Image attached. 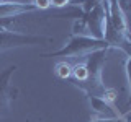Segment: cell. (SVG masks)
Returning <instances> with one entry per match:
<instances>
[{"instance_id":"obj_1","label":"cell","mask_w":131,"mask_h":122,"mask_svg":"<svg viewBox=\"0 0 131 122\" xmlns=\"http://www.w3.org/2000/svg\"><path fill=\"white\" fill-rule=\"evenodd\" d=\"M106 52L108 49H98L95 52H90L87 54V80L84 83H79L75 85L79 89L85 93V95H93V96H103L105 93V83H103V67L106 64Z\"/></svg>"},{"instance_id":"obj_2","label":"cell","mask_w":131,"mask_h":122,"mask_svg":"<svg viewBox=\"0 0 131 122\" xmlns=\"http://www.w3.org/2000/svg\"><path fill=\"white\" fill-rule=\"evenodd\" d=\"M98 49H112L106 44L105 39H95L90 36H77L72 34L67 44L56 52L43 54V57H74V55H87L90 52H95Z\"/></svg>"},{"instance_id":"obj_3","label":"cell","mask_w":131,"mask_h":122,"mask_svg":"<svg viewBox=\"0 0 131 122\" xmlns=\"http://www.w3.org/2000/svg\"><path fill=\"white\" fill-rule=\"evenodd\" d=\"M46 42H52V38L0 29V52L16 49V47H23V46H35V44H46Z\"/></svg>"},{"instance_id":"obj_4","label":"cell","mask_w":131,"mask_h":122,"mask_svg":"<svg viewBox=\"0 0 131 122\" xmlns=\"http://www.w3.org/2000/svg\"><path fill=\"white\" fill-rule=\"evenodd\" d=\"M79 20L85 24L87 34L90 36V38L103 39L105 21H106V2L98 3L95 8H92L87 15H82Z\"/></svg>"},{"instance_id":"obj_5","label":"cell","mask_w":131,"mask_h":122,"mask_svg":"<svg viewBox=\"0 0 131 122\" xmlns=\"http://www.w3.org/2000/svg\"><path fill=\"white\" fill-rule=\"evenodd\" d=\"M16 68V65H10L5 70H0V116L10 111L12 101L16 98V89L10 85V78Z\"/></svg>"},{"instance_id":"obj_6","label":"cell","mask_w":131,"mask_h":122,"mask_svg":"<svg viewBox=\"0 0 131 122\" xmlns=\"http://www.w3.org/2000/svg\"><path fill=\"white\" fill-rule=\"evenodd\" d=\"M106 18H108V21L112 23V26L118 33H121L125 36H129L126 13L121 10L120 0H110V2H106Z\"/></svg>"},{"instance_id":"obj_7","label":"cell","mask_w":131,"mask_h":122,"mask_svg":"<svg viewBox=\"0 0 131 122\" xmlns=\"http://www.w3.org/2000/svg\"><path fill=\"white\" fill-rule=\"evenodd\" d=\"M90 103V109H92V117L97 119H118L120 114L113 108V104L106 103L103 98L93 96V95H85Z\"/></svg>"},{"instance_id":"obj_8","label":"cell","mask_w":131,"mask_h":122,"mask_svg":"<svg viewBox=\"0 0 131 122\" xmlns=\"http://www.w3.org/2000/svg\"><path fill=\"white\" fill-rule=\"evenodd\" d=\"M38 11V8L31 3H20V2H0V18H12L25 13Z\"/></svg>"},{"instance_id":"obj_9","label":"cell","mask_w":131,"mask_h":122,"mask_svg":"<svg viewBox=\"0 0 131 122\" xmlns=\"http://www.w3.org/2000/svg\"><path fill=\"white\" fill-rule=\"evenodd\" d=\"M71 72H72V67L67 62H59L56 65V75L59 77V78H62V80H69Z\"/></svg>"},{"instance_id":"obj_10","label":"cell","mask_w":131,"mask_h":122,"mask_svg":"<svg viewBox=\"0 0 131 122\" xmlns=\"http://www.w3.org/2000/svg\"><path fill=\"white\" fill-rule=\"evenodd\" d=\"M125 68H126V78H128V86H129V99H128V106H131V49H129L128 54H126Z\"/></svg>"},{"instance_id":"obj_11","label":"cell","mask_w":131,"mask_h":122,"mask_svg":"<svg viewBox=\"0 0 131 122\" xmlns=\"http://www.w3.org/2000/svg\"><path fill=\"white\" fill-rule=\"evenodd\" d=\"M103 0H84L82 2V15H87L92 8H95L98 3H102Z\"/></svg>"},{"instance_id":"obj_12","label":"cell","mask_w":131,"mask_h":122,"mask_svg":"<svg viewBox=\"0 0 131 122\" xmlns=\"http://www.w3.org/2000/svg\"><path fill=\"white\" fill-rule=\"evenodd\" d=\"M31 5H35L38 10H48L51 8V0H31Z\"/></svg>"},{"instance_id":"obj_13","label":"cell","mask_w":131,"mask_h":122,"mask_svg":"<svg viewBox=\"0 0 131 122\" xmlns=\"http://www.w3.org/2000/svg\"><path fill=\"white\" fill-rule=\"evenodd\" d=\"M71 5H72V0H51V7H56V8H64Z\"/></svg>"},{"instance_id":"obj_14","label":"cell","mask_w":131,"mask_h":122,"mask_svg":"<svg viewBox=\"0 0 131 122\" xmlns=\"http://www.w3.org/2000/svg\"><path fill=\"white\" fill-rule=\"evenodd\" d=\"M103 2H110V0H103Z\"/></svg>"},{"instance_id":"obj_15","label":"cell","mask_w":131,"mask_h":122,"mask_svg":"<svg viewBox=\"0 0 131 122\" xmlns=\"http://www.w3.org/2000/svg\"><path fill=\"white\" fill-rule=\"evenodd\" d=\"M0 2H3V0H0Z\"/></svg>"}]
</instances>
